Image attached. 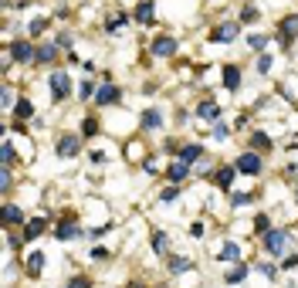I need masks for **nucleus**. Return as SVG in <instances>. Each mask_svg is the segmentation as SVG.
Wrapping results in <instances>:
<instances>
[{
    "label": "nucleus",
    "instance_id": "nucleus-1",
    "mask_svg": "<svg viewBox=\"0 0 298 288\" xmlns=\"http://www.w3.org/2000/svg\"><path fill=\"white\" fill-rule=\"evenodd\" d=\"M48 88H51L55 102H65V98L72 95V81H68V72H51V78H48Z\"/></svg>",
    "mask_w": 298,
    "mask_h": 288
},
{
    "label": "nucleus",
    "instance_id": "nucleus-2",
    "mask_svg": "<svg viewBox=\"0 0 298 288\" xmlns=\"http://www.w3.org/2000/svg\"><path fill=\"white\" fill-rule=\"evenodd\" d=\"M237 34H241V24H237V20H224L221 27L210 31V41H214V44H227V41H234Z\"/></svg>",
    "mask_w": 298,
    "mask_h": 288
},
{
    "label": "nucleus",
    "instance_id": "nucleus-3",
    "mask_svg": "<svg viewBox=\"0 0 298 288\" xmlns=\"http://www.w3.org/2000/svg\"><path fill=\"white\" fill-rule=\"evenodd\" d=\"M10 58L24 65V61H34L37 51H34V44H31V41H14V44H10Z\"/></svg>",
    "mask_w": 298,
    "mask_h": 288
},
{
    "label": "nucleus",
    "instance_id": "nucleus-4",
    "mask_svg": "<svg viewBox=\"0 0 298 288\" xmlns=\"http://www.w3.org/2000/svg\"><path fill=\"white\" fill-rule=\"evenodd\" d=\"M264 248L271 251V254H281V251L288 248V234L285 230H268L264 234Z\"/></svg>",
    "mask_w": 298,
    "mask_h": 288
},
{
    "label": "nucleus",
    "instance_id": "nucleus-5",
    "mask_svg": "<svg viewBox=\"0 0 298 288\" xmlns=\"http://www.w3.org/2000/svg\"><path fill=\"white\" fill-rule=\"evenodd\" d=\"M234 170H241V173H261V156L258 153H241V156H237V163H234Z\"/></svg>",
    "mask_w": 298,
    "mask_h": 288
},
{
    "label": "nucleus",
    "instance_id": "nucleus-6",
    "mask_svg": "<svg viewBox=\"0 0 298 288\" xmlns=\"http://www.w3.org/2000/svg\"><path fill=\"white\" fill-rule=\"evenodd\" d=\"M152 55H156V58H169V55H176V41L166 38V34H159V38L152 41Z\"/></svg>",
    "mask_w": 298,
    "mask_h": 288
},
{
    "label": "nucleus",
    "instance_id": "nucleus-7",
    "mask_svg": "<svg viewBox=\"0 0 298 288\" xmlns=\"http://www.w3.org/2000/svg\"><path fill=\"white\" fill-rule=\"evenodd\" d=\"M58 156H65V159H72V156H78V136L68 133L58 139Z\"/></svg>",
    "mask_w": 298,
    "mask_h": 288
},
{
    "label": "nucleus",
    "instance_id": "nucleus-8",
    "mask_svg": "<svg viewBox=\"0 0 298 288\" xmlns=\"http://www.w3.org/2000/svg\"><path fill=\"white\" fill-rule=\"evenodd\" d=\"M119 98H122V92H119L115 85H102L95 102H98V105H119Z\"/></svg>",
    "mask_w": 298,
    "mask_h": 288
},
{
    "label": "nucleus",
    "instance_id": "nucleus-9",
    "mask_svg": "<svg viewBox=\"0 0 298 288\" xmlns=\"http://www.w3.org/2000/svg\"><path fill=\"white\" fill-rule=\"evenodd\" d=\"M197 115H200V119H214V122H217V119H221V105H217V102H210V98H204V102L197 105Z\"/></svg>",
    "mask_w": 298,
    "mask_h": 288
},
{
    "label": "nucleus",
    "instance_id": "nucleus-10",
    "mask_svg": "<svg viewBox=\"0 0 298 288\" xmlns=\"http://www.w3.org/2000/svg\"><path fill=\"white\" fill-rule=\"evenodd\" d=\"M139 122H143V129H159V126H163V112H159V109H146Z\"/></svg>",
    "mask_w": 298,
    "mask_h": 288
},
{
    "label": "nucleus",
    "instance_id": "nucleus-11",
    "mask_svg": "<svg viewBox=\"0 0 298 288\" xmlns=\"http://www.w3.org/2000/svg\"><path fill=\"white\" fill-rule=\"evenodd\" d=\"M224 85H227L230 92H237V88H241V68L227 65V68H224Z\"/></svg>",
    "mask_w": 298,
    "mask_h": 288
},
{
    "label": "nucleus",
    "instance_id": "nucleus-12",
    "mask_svg": "<svg viewBox=\"0 0 298 288\" xmlns=\"http://www.w3.org/2000/svg\"><path fill=\"white\" fill-rule=\"evenodd\" d=\"M197 159H204V149H200V146H183V149H180V163L190 166V163H197Z\"/></svg>",
    "mask_w": 298,
    "mask_h": 288
},
{
    "label": "nucleus",
    "instance_id": "nucleus-13",
    "mask_svg": "<svg viewBox=\"0 0 298 288\" xmlns=\"http://www.w3.org/2000/svg\"><path fill=\"white\" fill-rule=\"evenodd\" d=\"M281 34H285V44H292V38H298V17L281 20Z\"/></svg>",
    "mask_w": 298,
    "mask_h": 288
},
{
    "label": "nucleus",
    "instance_id": "nucleus-14",
    "mask_svg": "<svg viewBox=\"0 0 298 288\" xmlns=\"http://www.w3.org/2000/svg\"><path fill=\"white\" fill-rule=\"evenodd\" d=\"M186 173H190V166H186V163H173L166 176L173 180V183H183V180H186Z\"/></svg>",
    "mask_w": 298,
    "mask_h": 288
},
{
    "label": "nucleus",
    "instance_id": "nucleus-15",
    "mask_svg": "<svg viewBox=\"0 0 298 288\" xmlns=\"http://www.w3.org/2000/svg\"><path fill=\"white\" fill-rule=\"evenodd\" d=\"M41 230H44V217H34V220H27V227H24V237H27V241H34Z\"/></svg>",
    "mask_w": 298,
    "mask_h": 288
},
{
    "label": "nucleus",
    "instance_id": "nucleus-16",
    "mask_svg": "<svg viewBox=\"0 0 298 288\" xmlns=\"http://www.w3.org/2000/svg\"><path fill=\"white\" fill-rule=\"evenodd\" d=\"M136 20H139V24H149V20H152V3H149V0H143V3L136 7Z\"/></svg>",
    "mask_w": 298,
    "mask_h": 288
},
{
    "label": "nucleus",
    "instance_id": "nucleus-17",
    "mask_svg": "<svg viewBox=\"0 0 298 288\" xmlns=\"http://www.w3.org/2000/svg\"><path fill=\"white\" fill-rule=\"evenodd\" d=\"M78 234H81V227H74V224H61V227H58V241H72V237H78Z\"/></svg>",
    "mask_w": 298,
    "mask_h": 288
},
{
    "label": "nucleus",
    "instance_id": "nucleus-18",
    "mask_svg": "<svg viewBox=\"0 0 298 288\" xmlns=\"http://www.w3.org/2000/svg\"><path fill=\"white\" fill-rule=\"evenodd\" d=\"M241 258V244H224L221 248V261H237Z\"/></svg>",
    "mask_w": 298,
    "mask_h": 288
},
{
    "label": "nucleus",
    "instance_id": "nucleus-19",
    "mask_svg": "<svg viewBox=\"0 0 298 288\" xmlns=\"http://www.w3.org/2000/svg\"><path fill=\"white\" fill-rule=\"evenodd\" d=\"M3 217H7V224H20V220H24V211H20V207H14V204H7Z\"/></svg>",
    "mask_w": 298,
    "mask_h": 288
},
{
    "label": "nucleus",
    "instance_id": "nucleus-20",
    "mask_svg": "<svg viewBox=\"0 0 298 288\" xmlns=\"http://www.w3.org/2000/svg\"><path fill=\"white\" fill-rule=\"evenodd\" d=\"M55 55H58L55 44H41L37 48V61H55Z\"/></svg>",
    "mask_w": 298,
    "mask_h": 288
},
{
    "label": "nucleus",
    "instance_id": "nucleus-21",
    "mask_svg": "<svg viewBox=\"0 0 298 288\" xmlns=\"http://www.w3.org/2000/svg\"><path fill=\"white\" fill-rule=\"evenodd\" d=\"M230 183H234V170L227 166V170H221V173H217V187H221V190H227Z\"/></svg>",
    "mask_w": 298,
    "mask_h": 288
},
{
    "label": "nucleus",
    "instance_id": "nucleus-22",
    "mask_svg": "<svg viewBox=\"0 0 298 288\" xmlns=\"http://www.w3.org/2000/svg\"><path fill=\"white\" fill-rule=\"evenodd\" d=\"M190 268H193V265H190L186 258H169V271H173V275H180V271H190Z\"/></svg>",
    "mask_w": 298,
    "mask_h": 288
},
{
    "label": "nucleus",
    "instance_id": "nucleus-23",
    "mask_svg": "<svg viewBox=\"0 0 298 288\" xmlns=\"http://www.w3.org/2000/svg\"><path fill=\"white\" fill-rule=\"evenodd\" d=\"M166 248H169V237L163 230H156V234H152V251H166Z\"/></svg>",
    "mask_w": 298,
    "mask_h": 288
},
{
    "label": "nucleus",
    "instance_id": "nucleus-24",
    "mask_svg": "<svg viewBox=\"0 0 298 288\" xmlns=\"http://www.w3.org/2000/svg\"><path fill=\"white\" fill-rule=\"evenodd\" d=\"M31 115H34V105H31L27 98H20L17 102V119H31Z\"/></svg>",
    "mask_w": 298,
    "mask_h": 288
},
{
    "label": "nucleus",
    "instance_id": "nucleus-25",
    "mask_svg": "<svg viewBox=\"0 0 298 288\" xmlns=\"http://www.w3.org/2000/svg\"><path fill=\"white\" fill-rule=\"evenodd\" d=\"M41 265H44V254H31V258H27V271H31V275H37Z\"/></svg>",
    "mask_w": 298,
    "mask_h": 288
},
{
    "label": "nucleus",
    "instance_id": "nucleus-26",
    "mask_svg": "<svg viewBox=\"0 0 298 288\" xmlns=\"http://www.w3.org/2000/svg\"><path fill=\"white\" fill-rule=\"evenodd\" d=\"M98 133V122H95V119H85V122H81V136H95Z\"/></svg>",
    "mask_w": 298,
    "mask_h": 288
},
{
    "label": "nucleus",
    "instance_id": "nucleus-27",
    "mask_svg": "<svg viewBox=\"0 0 298 288\" xmlns=\"http://www.w3.org/2000/svg\"><path fill=\"white\" fill-rule=\"evenodd\" d=\"M241 20H244V24H254V20H258V10H254V7H244V10H241Z\"/></svg>",
    "mask_w": 298,
    "mask_h": 288
},
{
    "label": "nucleus",
    "instance_id": "nucleus-28",
    "mask_svg": "<svg viewBox=\"0 0 298 288\" xmlns=\"http://www.w3.org/2000/svg\"><path fill=\"white\" fill-rule=\"evenodd\" d=\"M254 146H258V149H271V139L264 133H254Z\"/></svg>",
    "mask_w": 298,
    "mask_h": 288
},
{
    "label": "nucleus",
    "instance_id": "nucleus-29",
    "mask_svg": "<svg viewBox=\"0 0 298 288\" xmlns=\"http://www.w3.org/2000/svg\"><path fill=\"white\" fill-rule=\"evenodd\" d=\"M244 275H247V268L241 265V268H234L230 275H227V282H230V285H234V282H244Z\"/></svg>",
    "mask_w": 298,
    "mask_h": 288
},
{
    "label": "nucleus",
    "instance_id": "nucleus-30",
    "mask_svg": "<svg viewBox=\"0 0 298 288\" xmlns=\"http://www.w3.org/2000/svg\"><path fill=\"white\" fill-rule=\"evenodd\" d=\"M258 72H261V75H268V72H271V55H261V61H258Z\"/></svg>",
    "mask_w": 298,
    "mask_h": 288
},
{
    "label": "nucleus",
    "instance_id": "nucleus-31",
    "mask_svg": "<svg viewBox=\"0 0 298 288\" xmlns=\"http://www.w3.org/2000/svg\"><path fill=\"white\" fill-rule=\"evenodd\" d=\"M251 48H254V51H264V48H268V38L254 34V38H251Z\"/></svg>",
    "mask_w": 298,
    "mask_h": 288
},
{
    "label": "nucleus",
    "instance_id": "nucleus-32",
    "mask_svg": "<svg viewBox=\"0 0 298 288\" xmlns=\"http://www.w3.org/2000/svg\"><path fill=\"white\" fill-rule=\"evenodd\" d=\"M0 105H3V109H10V105H14V95H10V88H7V85H3V98H0Z\"/></svg>",
    "mask_w": 298,
    "mask_h": 288
},
{
    "label": "nucleus",
    "instance_id": "nucleus-33",
    "mask_svg": "<svg viewBox=\"0 0 298 288\" xmlns=\"http://www.w3.org/2000/svg\"><path fill=\"white\" fill-rule=\"evenodd\" d=\"M44 27H48V20H44V17H37L34 24H31V34H41V31H44Z\"/></svg>",
    "mask_w": 298,
    "mask_h": 288
},
{
    "label": "nucleus",
    "instance_id": "nucleus-34",
    "mask_svg": "<svg viewBox=\"0 0 298 288\" xmlns=\"http://www.w3.org/2000/svg\"><path fill=\"white\" fill-rule=\"evenodd\" d=\"M0 153H3V163H10V159H14V146H10V143H3V149H0Z\"/></svg>",
    "mask_w": 298,
    "mask_h": 288
},
{
    "label": "nucleus",
    "instance_id": "nucleus-35",
    "mask_svg": "<svg viewBox=\"0 0 298 288\" xmlns=\"http://www.w3.org/2000/svg\"><path fill=\"white\" fill-rule=\"evenodd\" d=\"M214 136H217V139H227V126L217 122V126H214Z\"/></svg>",
    "mask_w": 298,
    "mask_h": 288
},
{
    "label": "nucleus",
    "instance_id": "nucleus-36",
    "mask_svg": "<svg viewBox=\"0 0 298 288\" xmlns=\"http://www.w3.org/2000/svg\"><path fill=\"white\" fill-rule=\"evenodd\" d=\"M68 288H88V278H72Z\"/></svg>",
    "mask_w": 298,
    "mask_h": 288
},
{
    "label": "nucleus",
    "instance_id": "nucleus-37",
    "mask_svg": "<svg viewBox=\"0 0 298 288\" xmlns=\"http://www.w3.org/2000/svg\"><path fill=\"white\" fill-rule=\"evenodd\" d=\"M241 204H251V193H237L234 197V207H241Z\"/></svg>",
    "mask_w": 298,
    "mask_h": 288
},
{
    "label": "nucleus",
    "instance_id": "nucleus-38",
    "mask_svg": "<svg viewBox=\"0 0 298 288\" xmlns=\"http://www.w3.org/2000/svg\"><path fill=\"white\" fill-rule=\"evenodd\" d=\"M258 271H261V275H268V278H271V275H275V265H268V261H264V265H258Z\"/></svg>",
    "mask_w": 298,
    "mask_h": 288
},
{
    "label": "nucleus",
    "instance_id": "nucleus-39",
    "mask_svg": "<svg viewBox=\"0 0 298 288\" xmlns=\"http://www.w3.org/2000/svg\"><path fill=\"white\" fill-rule=\"evenodd\" d=\"M122 24H126V17H115V20H109V31H119Z\"/></svg>",
    "mask_w": 298,
    "mask_h": 288
},
{
    "label": "nucleus",
    "instance_id": "nucleus-40",
    "mask_svg": "<svg viewBox=\"0 0 298 288\" xmlns=\"http://www.w3.org/2000/svg\"><path fill=\"white\" fill-rule=\"evenodd\" d=\"M298 265V254H292V258H285V265H281V268H295Z\"/></svg>",
    "mask_w": 298,
    "mask_h": 288
},
{
    "label": "nucleus",
    "instance_id": "nucleus-41",
    "mask_svg": "<svg viewBox=\"0 0 298 288\" xmlns=\"http://www.w3.org/2000/svg\"><path fill=\"white\" fill-rule=\"evenodd\" d=\"M126 288H143V285H139V282H132V285H126Z\"/></svg>",
    "mask_w": 298,
    "mask_h": 288
}]
</instances>
